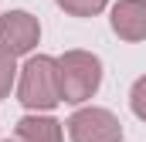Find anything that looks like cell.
Masks as SVG:
<instances>
[{
    "instance_id": "cell-1",
    "label": "cell",
    "mask_w": 146,
    "mask_h": 142,
    "mask_svg": "<svg viewBox=\"0 0 146 142\" xmlns=\"http://www.w3.org/2000/svg\"><path fill=\"white\" fill-rule=\"evenodd\" d=\"M17 102L27 112H51L61 98V74H58V58L34 54L24 61L21 78H17Z\"/></svg>"
},
{
    "instance_id": "cell-2",
    "label": "cell",
    "mask_w": 146,
    "mask_h": 142,
    "mask_svg": "<svg viewBox=\"0 0 146 142\" xmlns=\"http://www.w3.org/2000/svg\"><path fill=\"white\" fill-rule=\"evenodd\" d=\"M58 74H61V98L82 105L102 85V61L92 51H65L58 58Z\"/></svg>"
},
{
    "instance_id": "cell-3",
    "label": "cell",
    "mask_w": 146,
    "mask_h": 142,
    "mask_svg": "<svg viewBox=\"0 0 146 142\" xmlns=\"http://www.w3.org/2000/svg\"><path fill=\"white\" fill-rule=\"evenodd\" d=\"M65 125L72 142H122V122L109 108H78Z\"/></svg>"
},
{
    "instance_id": "cell-4",
    "label": "cell",
    "mask_w": 146,
    "mask_h": 142,
    "mask_svg": "<svg viewBox=\"0 0 146 142\" xmlns=\"http://www.w3.org/2000/svg\"><path fill=\"white\" fill-rule=\"evenodd\" d=\"M41 41V24H37L34 14L27 10H7L0 17V51L21 58V54H31Z\"/></svg>"
},
{
    "instance_id": "cell-5",
    "label": "cell",
    "mask_w": 146,
    "mask_h": 142,
    "mask_svg": "<svg viewBox=\"0 0 146 142\" xmlns=\"http://www.w3.org/2000/svg\"><path fill=\"white\" fill-rule=\"evenodd\" d=\"M109 24L122 41H146V0H119Z\"/></svg>"
},
{
    "instance_id": "cell-6",
    "label": "cell",
    "mask_w": 146,
    "mask_h": 142,
    "mask_svg": "<svg viewBox=\"0 0 146 142\" xmlns=\"http://www.w3.org/2000/svg\"><path fill=\"white\" fill-rule=\"evenodd\" d=\"M17 139L24 142H65V125L54 115H41L31 112L17 122Z\"/></svg>"
},
{
    "instance_id": "cell-7",
    "label": "cell",
    "mask_w": 146,
    "mask_h": 142,
    "mask_svg": "<svg viewBox=\"0 0 146 142\" xmlns=\"http://www.w3.org/2000/svg\"><path fill=\"white\" fill-rule=\"evenodd\" d=\"M106 3L109 0H58V7L72 17H95V14L106 10Z\"/></svg>"
},
{
    "instance_id": "cell-8",
    "label": "cell",
    "mask_w": 146,
    "mask_h": 142,
    "mask_svg": "<svg viewBox=\"0 0 146 142\" xmlns=\"http://www.w3.org/2000/svg\"><path fill=\"white\" fill-rule=\"evenodd\" d=\"M14 81H17V64H14V54L0 51V98H7V95H10Z\"/></svg>"
},
{
    "instance_id": "cell-9",
    "label": "cell",
    "mask_w": 146,
    "mask_h": 142,
    "mask_svg": "<svg viewBox=\"0 0 146 142\" xmlns=\"http://www.w3.org/2000/svg\"><path fill=\"white\" fill-rule=\"evenodd\" d=\"M129 108H133V115H136V118H143V122H146V74L133 81V91H129Z\"/></svg>"
},
{
    "instance_id": "cell-10",
    "label": "cell",
    "mask_w": 146,
    "mask_h": 142,
    "mask_svg": "<svg viewBox=\"0 0 146 142\" xmlns=\"http://www.w3.org/2000/svg\"><path fill=\"white\" fill-rule=\"evenodd\" d=\"M0 142H24V139H0Z\"/></svg>"
}]
</instances>
